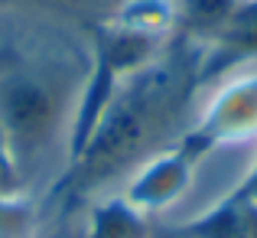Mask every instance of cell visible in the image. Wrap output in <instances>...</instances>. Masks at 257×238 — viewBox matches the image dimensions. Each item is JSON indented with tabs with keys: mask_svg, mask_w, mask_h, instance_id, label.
<instances>
[{
	"mask_svg": "<svg viewBox=\"0 0 257 238\" xmlns=\"http://www.w3.org/2000/svg\"><path fill=\"white\" fill-rule=\"evenodd\" d=\"M257 56V0H241L225 30L215 36V43L205 46V59H202V85L228 69L247 62Z\"/></svg>",
	"mask_w": 257,
	"mask_h": 238,
	"instance_id": "cell-3",
	"label": "cell"
},
{
	"mask_svg": "<svg viewBox=\"0 0 257 238\" xmlns=\"http://www.w3.org/2000/svg\"><path fill=\"white\" fill-rule=\"evenodd\" d=\"M4 121L13 140L36 144V137L49 127V95L36 82H13L4 95Z\"/></svg>",
	"mask_w": 257,
	"mask_h": 238,
	"instance_id": "cell-4",
	"label": "cell"
},
{
	"mask_svg": "<svg viewBox=\"0 0 257 238\" xmlns=\"http://www.w3.org/2000/svg\"><path fill=\"white\" fill-rule=\"evenodd\" d=\"M39 4H49V7H69V10H104V7H114L117 0H39Z\"/></svg>",
	"mask_w": 257,
	"mask_h": 238,
	"instance_id": "cell-5",
	"label": "cell"
},
{
	"mask_svg": "<svg viewBox=\"0 0 257 238\" xmlns=\"http://www.w3.org/2000/svg\"><path fill=\"white\" fill-rule=\"evenodd\" d=\"M189 238H257V160L231 196L186 228Z\"/></svg>",
	"mask_w": 257,
	"mask_h": 238,
	"instance_id": "cell-2",
	"label": "cell"
},
{
	"mask_svg": "<svg viewBox=\"0 0 257 238\" xmlns=\"http://www.w3.org/2000/svg\"><path fill=\"white\" fill-rule=\"evenodd\" d=\"M257 134V75L228 85L199 124V131L186 140L195 153H208L218 144H234Z\"/></svg>",
	"mask_w": 257,
	"mask_h": 238,
	"instance_id": "cell-1",
	"label": "cell"
}]
</instances>
